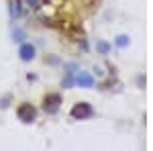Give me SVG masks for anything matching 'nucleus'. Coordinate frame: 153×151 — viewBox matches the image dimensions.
I'll return each instance as SVG.
<instances>
[{"label":"nucleus","instance_id":"1","mask_svg":"<svg viewBox=\"0 0 153 151\" xmlns=\"http://www.w3.org/2000/svg\"><path fill=\"white\" fill-rule=\"evenodd\" d=\"M16 118L25 125H31V123L37 121V108L31 102H21L16 106Z\"/></svg>","mask_w":153,"mask_h":151},{"label":"nucleus","instance_id":"2","mask_svg":"<svg viewBox=\"0 0 153 151\" xmlns=\"http://www.w3.org/2000/svg\"><path fill=\"white\" fill-rule=\"evenodd\" d=\"M47 115H55L61 108V94L57 92H47L43 96V106H41Z\"/></svg>","mask_w":153,"mask_h":151},{"label":"nucleus","instance_id":"3","mask_svg":"<svg viewBox=\"0 0 153 151\" xmlns=\"http://www.w3.org/2000/svg\"><path fill=\"white\" fill-rule=\"evenodd\" d=\"M70 116L74 121H86V118L94 116V108H92V104H88V102H78V104L71 106Z\"/></svg>","mask_w":153,"mask_h":151},{"label":"nucleus","instance_id":"4","mask_svg":"<svg viewBox=\"0 0 153 151\" xmlns=\"http://www.w3.org/2000/svg\"><path fill=\"white\" fill-rule=\"evenodd\" d=\"M35 55H37V49H35V45H31V43H23L21 49H19V57H21V61H33Z\"/></svg>","mask_w":153,"mask_h":151},{"label":"nucleus","instance_id":"5","mask_svg":"<svg viewBox=\"0 0 153 151\" xmlns=\"http://www.w3.org/2000/svg\"><path fill=\"white\" fill-rule=\"evenodd\" d=\"M74 82H76L80 88H92V86H94V78H92L88 71H78L76 78H74Z\"/></svg>","mask_w":153,"mask_h":151},{"label":"nucleus","instance_id":"6","mask_svg":"<svg viewBox=\"0 0 153 151\" xmlns=\"http://www.w3.org/2000/svg\"><path fill=\"white\" fill-rule=\"evenodd\" d=\"M10 14H12V19L21 16V4H19V0H12L10 2Z\"/></svg>","mask_w":153,"mask_h":151},{"label":"nucleus","instance_id":"7","mask_svg":"<svg viewBox=\"0 0 153 151\" xmlns=\"http://www.w3.org/2000/svg\"><path fill=\"white\" fill-rule=\"evenodd\" d=\"M10 98H12L10 94H6V96H2V98H0V108H2V110L10 106Z\"/></svg>","mask_w":153,"mask_h":151},{"label":"nucleus","instance_id":"8","mask_svg":"<svg viewBox=\"0 0 153 151\" xmlns=\"http://www.w3.org/2000/svg\"><path fill=\"white\" fill-rule=\"evenodd\" d=\"M117 45H118V47H127V45H129V37L118 35V37H117Z\"/></svg>","mask_w":153,"mask_h":151},{"label":"nucleus","instance_id":"9","mask_svg":"<svg viewBox=\"0 0 153 151\" xmlns=\"http://www.w3.org/2000/svg\"><path fill=\"white\" fill-rule=\"evenodd\" d=\"M96 47H98V51H100V53H108V49H110V45H108V43H104V41H100Z\"/></svg>","mask_w":153,"mask_h":151},{"label":"nucleus","instance_id":"10","mask_svg":"<svg viewBox=\"0 0 153 151\" xmlns=\"http://www.w3.org/2000/svg\"><path fill=\"white\" fill-rule=\"evenodd\" d=\"M27 4L31 8H41V0H27Z\"/></svg>","mask_w":153,"mask_h":151}]
</instances>
